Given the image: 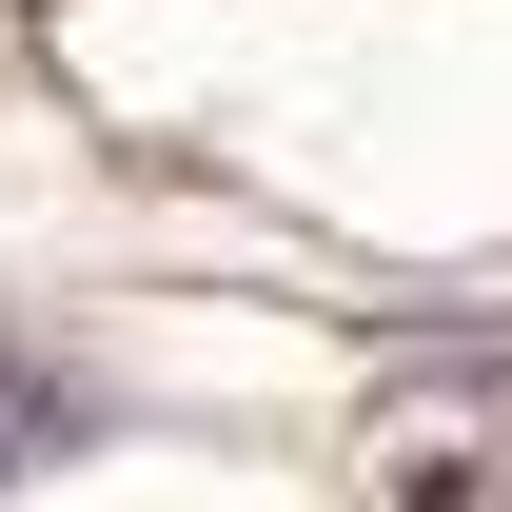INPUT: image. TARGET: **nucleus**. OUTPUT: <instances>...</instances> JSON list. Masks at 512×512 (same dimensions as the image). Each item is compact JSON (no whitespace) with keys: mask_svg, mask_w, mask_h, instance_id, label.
Wrapping results in <instances>:
<instances>
[{"mask_svg":"<svg viewBox=\"0 0 512 512\" xmlns=\"http://www.w3.org/2000/svg\"><path fill=\"white\" fill-rule=\"evenodd\" d=\"M40 434H60V394H20V375H0V473H20Z\"/></svg>","mask_w":512,"mask_h":512,"instance_id":"nucleus-1","label":"nucleus"}]
</instances>
